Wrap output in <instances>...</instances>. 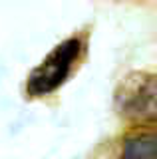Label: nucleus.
<instances>
[{
    "mask_svg": "<svg viewBox=\"0 0 157 159\" xmlns=\"http://www.w3.org/2000/svg\"><path fill=\"white\" fill-rule=\"evenodd\" d=\"M82 52L80 38H68L48 54L46 58L32 70L26 82V92L30 98H44L56 92L70 76L76 60Z\"/></svg>",
    "mask_w": 157,
    "mask_h": 159,
    "instance_id": "obj_2",
    "label": "nucleus"
},
{
    "mask_svg": "<svg viewBox=\"0 0 157 159\" xmlns=\"http://www.w3.org/2000/svg\"><path fill=\"white\" fill-rule=\"evenodd\" d=\"M119 159H157V133L135 131L125 137Z\"/></svg>",
    "mask_w": 157,
    "mask_h": 159,
    "instance_id": "obj_3",
    "label": "nucleus"
},
{
    "mask_svg": "<svg viewBox=\"0 0 157 159\" xmlns=\"http://www.w3.org/2000/svg\"><path fill=\"white\" fill-rule=\"evenodd\" d=\"M119 117L137 127L157 123V72H131L115 89Z\"/></svg>",
    "mask_w": 157,
    "mask_h": 159,
    "instance_id": "obj_1",
    "label": "nucleus"
}]
</instances>
